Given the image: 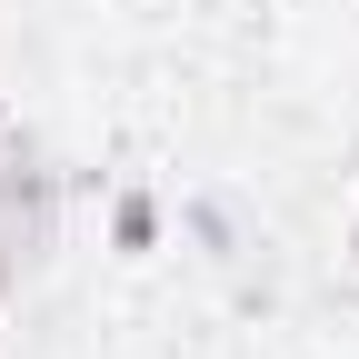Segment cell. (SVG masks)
<instances>
[{
	"instance_id": "cell-1",
	"label": "cell",
	"mask_w": 359,
	"mask_h": 359,
	"mask_svg": "<svg viewBox=\"0 0 359 359\" xmlns=\"http://www.w3.org/2000/svg\"><path fill=\"white\" fill-rule=\"evenodd\" d=\"M110 219H120V240H130V250H150V230H160V210H150V200H140V190H130V200H120V210H110Z\"/></svg>"
},
{
	"instance_id": "cell-2",
	"label": "cell",
	"mask_w": 359,
	"mask_h": 359,
	"mask_svg": "<svg viewBox=\"0 0 359 359\" xmlns=\"http://www.w3.org/2000/svg\"><path fill=\"white\" fill-rule=\"evenodd\" d=\"M349 250H359V230H349Z\"/></svg>"
}]
</instances>
